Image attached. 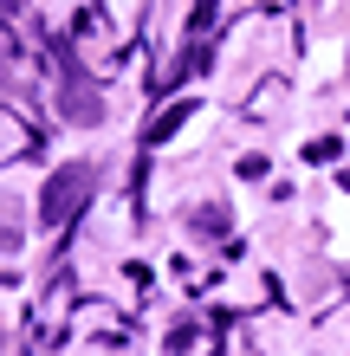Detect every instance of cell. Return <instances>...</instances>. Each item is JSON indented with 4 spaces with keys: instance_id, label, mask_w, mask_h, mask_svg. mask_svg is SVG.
Segmentation results:
<instances>
[{
    "instance_id": "6da1fadb",
    "label": "cell",
    "mask_w": 350,
    "mask_h": 356,
    "mask_svg": "<svg viewBox=\"0 0 350 356\" xmlns=\"http://www.w3.org/2000/svg\"><path fill=\"white\" fill-rule=\"evenodd\" d=\"M91 195H97V169H91V162H65V169H52L46 188H39V220H46V227H65Z\"/></svg>"
},
{
    "instance_id": "7a4b0ae2",
    "label": "cell",
    "mask_w": 350,
    "mask_h": 356,
    "mask_svg": "<svg viewBox=\"0 0 350 356\" xmlns=\"http://www.w3.org/2000/svg\"><path fill=\"white\" fill-rule=\"evenodd\" d=\"M58 104H65L72 123H104V97H97V85L78 65H65V91H58Z\"/></svg>"
},
{
    "instance_id": "3957f363",
    "label": "cell",
    "mask_w": 350,
    "mask_h": 356,
    "mask_svg": "<svg viewBox=\"0 0 350 356\" xmlns=\"http://www.w3.org/2000/svg\"><path fill=\"white\" fill-rule=\"evenodd\" d=\"M195 234H201V240H221V234H228V207H214V201L195 207Z\"/></svg>"
},
{
    "instance_id": "277c9868",
    "label": "cell",
    "mask_w": 350,
    "mask_h": 356,
    "mask_svg": "<svg viewBox=\"0 0 350 356\" xmlns=\"http://www.w3.org/2000/svg\"><path fill=\"white\" fill-rule=\"evenodd\" d=\"M182 117H189V104H175V111H162V117L150 123V143H162L169 130H182Z\"/></svg>"
}]
</instances>
